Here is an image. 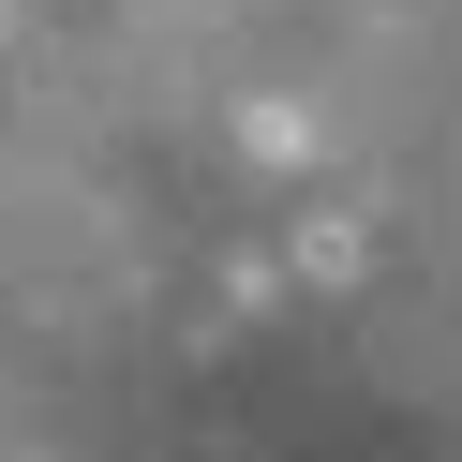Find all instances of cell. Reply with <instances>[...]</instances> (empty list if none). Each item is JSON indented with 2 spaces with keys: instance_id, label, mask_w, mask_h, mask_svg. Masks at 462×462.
Segmentation results:
<instances>
[{
  "instance_id": "cell-1",
  "label": "cell",
  "mask_w": 462,
  "mask_h": 462,
  "mask_svg": "<svg viewBox=\"0 0 462 462\" xmlns=\"http://www.w3.org/2000/svg\"><path fill=\"white\" fill-rule=\"evenodd\" d=\"M358 269H373V224H358V209L299 224V283H358Z\"/></svg>"
}]
</instances>
